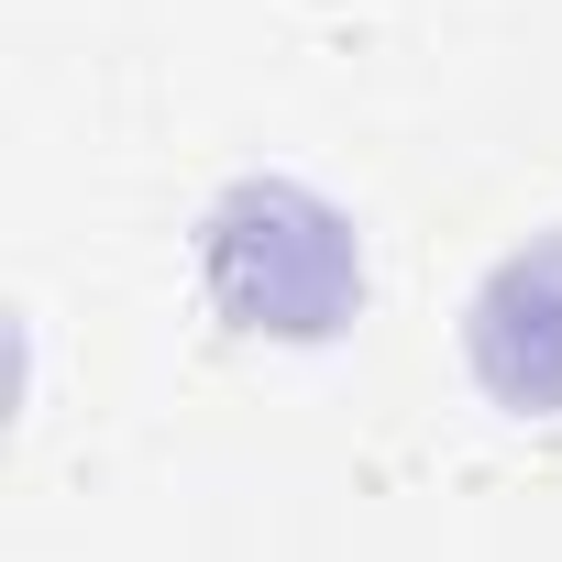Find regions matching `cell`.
<instances>
[{"label":"cell","instance_id":"cell-1","mask_svg":"<svg viewBox=\"0 0 562 562\" xmlns=\"http://www.w3.org/2000/svg\"><path fill=\"white\" fill-rule=\"evenodd\" d=\"M210 299L243 331H288V342H331L364 310V232L288 177H243L210 210Z\"/></svg>","mask_w":562,"mask_h":562},{"label":"cell","instance_id":"cell-2","mask_svg":"<svg viewBox=\"0 0 562 562\" xmlns=\"http://www.w3.org/2000/svg\"><path fill=\"white\" fill-rule=\"evenodd\" d=\"M474 375L507 408H562V232L518 243L474 288Z\"/></svg>","mask_w":562,"mask_h":562}]
</instances>
